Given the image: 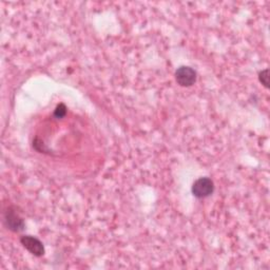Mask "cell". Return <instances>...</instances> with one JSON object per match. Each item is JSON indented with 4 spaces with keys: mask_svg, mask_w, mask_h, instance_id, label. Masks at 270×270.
I'll return each instance as SVG.
<instances>
[{
    "mask_svg": "<svg viewBox=\"0 0 270 270\" xmlns=\"http://www.w3.org/2000/svg\"><path fill=\"white\" fill-rule=\"evenodd\" d=\"M214 191L213 181L208 178H201L194 181L192 186V193L197 198H205L210 196Z\"/></svg>",
    "mask_w": 270,
    "mask_h": 270,
    "instance_id": "6da1fadb",
    "label": "cell"
},
{
    "mask_svg": "<svg viewBox=\"0 0 270 270\" xmlns=\"http://www.w3.org/2000/svg\"><path fill=\"white\" fill-rule=\"evenodd\" d=\"M176 79L180 86L190 87L196 82V72L190 67H180L176 72Z\"/></svg>",
    "mask_w": 270,
    "mask_h": 270,
    "instance_id": "7a4b0ae2",
    "label": "cell"
},
{
    "mask_svg": "<svg viewBox=\"0 0 270 270\" xmlns=\"http://www.w3.org/2000/svg\"><path fill=\"white\" fill-rule=\"evenodd\" d=\"M20 242L23 245V247H25L29 252H31L32 255H34L35 257H42L45 255L44 245L37 239V237L31 236V235H25L21 237Z\"/></svg>",
    "mask_w": 270,
    "mask_h": 270,
    "instance_id": "3957f363",
    "label": "cell"
},
{
    "mask_svg": "<svg viewBox=\"0 0 270 270\" xmlns=\"http://www.w3.org/2000/svg\"><path fill=\"white\" fill-rule=\"evenodd\" d=\"M6 223L7 227H9L13 231H21L25 228V223H23V220L18 216L17 213L14 211H9L6 214Z\"/></svg>",
    "mask_w": 270,
    "mask_h": 270,
    "instance_id": "277c9868",
    "label": "cell"
},
{
    "mask_svg": "<svg viewBox=\"0 0 270 270\" xmlns=\"http://www.w3.org/2000/svg\"><path fill=\"white\" fill-rule=\"evenodd\" d=\"M269 71L268 70H264L262 71L260 73V82L262 83V85H264L265 88H268L269 87Z\"/></svg>",
    "mask_w": 270,
    "mask_h": 270,
    "instance_id": "5b68a950",
    "label": "cell"
},
{
    "mask_svg": "<svg viewBox=\"0 0 270 270\" xmlns=\"http://www.w3.org/2000/svg\"><path fill=\"white\" fill-rule=\"evenodd\" d=\"M66 113H67V108H66L65 105H62V104H61V105H59V106L56 108V110H55L54 115H55V117L61 118V117H63V116L66 115Z\"/></svg>",
    "mask_w": 270,
    "mask_h": 270,
    "instance_id": "8992f818",
    "label": "cell"
}]
</instances>
